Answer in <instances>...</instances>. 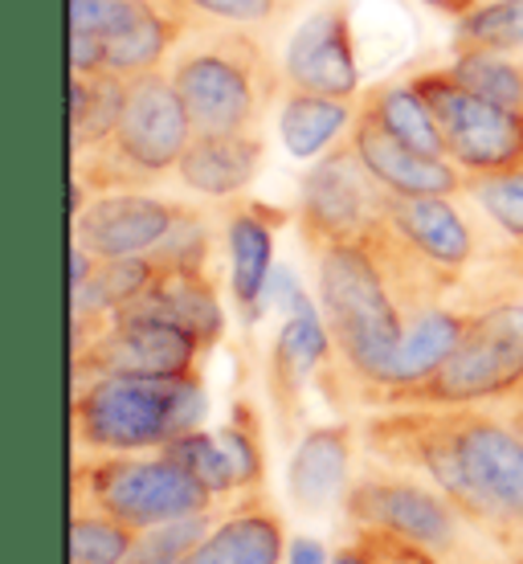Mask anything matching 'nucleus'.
I'll list each match as a JSON object with an SVG mask.
<instances>
[{
    "mask_svg": "<svg viewBox=\"0 0 523 564\" xmlns=\"http://www.w3.org/2000/svg\"><path fill=\"white\" fill-rule=\"evenodd\" d=\"M384 217L417 254H425L438 270L462 282V291L499 241V234L470 205L467 193L458 197H393L389 193Z\"/></svg>",
    "mask_w": 523,
    "mask_h": 564,
    "instance_id": "nucleus-12",
    "label": "nucleus"
},
{
    "mask_svg": "<svg viewBox=\"0 0 523 564\" xmlns=\"http://www.w3.org/2000/svg\"><path fill=\"white\" fill-rule=\"evenodd\" d=\"M340 511L348 532H384V536L410 540L446 564H479L491 556L482 549L479 532L454 511V503L434 482L396 466L372 463L368 470L352 475Z\"/></svg>",
    "mask_w": 523,
    "mask_h": 564,
    "instance_id": "nucleus-6",
    "label": "nucleus"
},
{
    "mask_svg": "<svg viewBox=\"0 0 523 564\" xmlns=\"http://www.w3.org/2000/svg\"><path fill=\"white\" fill-rule=\"evenodd\" d=\"M115 315H143V319L176 324L188 336H197L205 348L226 336V307H221L209 270H160L152 286Z\"/></svg>",
    "mask_w": 523,
    "mask_h": 564,
    "instance_id": "nucleus-22",
    "label": "nucleus"
},
{
    "mask_svg": "<svg viewBox=\"0 0 523 564\" xmlns=\"http://www.w3.org/2000/svg\"><path fill=\"white\" fill-rule=\"evenodd\" d=\"M226 446L233 475H238V495H254L266 487V451H262V417L250 401H238L229 422L217 430Z\"/></svg>",
    "mask_w": 523,
    "mask_h": 564,
    "instance_id": "nucleus-31",
    "label": "nucleus"
},
{
    "mask_svg": "<svg viewBox=\"0 0 523 564\" xmlns=\"http://www.w3.org/2000/svg\"><path fill=\"white\" fill-rule=\"evenodd\" d=\"M312 258L315 303L331 336V360L315 381L327 401L344 410H372V401L393 384L396 348L410 324V311L368 234L327 246Z\"/></svg>",
    "mask_w": 523,
    "mask_h": 564,
    "instance_id": "nucleus-2",
    "label": "nucleus"
},
{
    "mask_svg": "<svg viewBox=\"0 0 523 564\" xmlns=\"http://www.w3.org/2000/svg\"><path fill=\"white\" fill-rule=\"evenodd\" d=\"M140 536L107 511L70 503V564H128Z\"/></svg>",
    "mask_w": 523,
    "mask_h": 564,
    "instance_id": "nucleus-28",
    "label": "nucleus"
},
{
    "mask_svg": "<svg viewBox=\"0 0 523 564\" xmlns=\"http://www.w3.org/2000/svg\"><path fill=\"white\" fill-rule=\"evenodd\" d=\"M499 410H503V417L511 422V430L523 437V397H511V401H499Z\"/></svg>",
    "mask_w": 523,
    "mask_h": 564,
    "instance_id": "nucleus-39",
    "label": "nucleus"
},
{
    "mask_svg": "<svg viewBox=\"0 0 523 564\" xmlns=\"http://www.w3.org/2000/svg\"><path fill=\"white\" fill-rule=\"evenodd\" d=\"M523 389V295L491 299L475 311L458 348L425 381L377 405H499Z\"/></svg>",
    "mask_w": 523,
    "mask_h": 564,
    "instance_id": "nucleus-7",
    "label": "nucleus"
},
{
    "mask_svg": "<svg viewBox=\"0 0 523 564\" xmlns=\"http://www.w3.org/2000/svg\"><path fill=\"white\" fill-rule=\"evenodd\" d=\"M283 564H331V556H327V549L319 544V540L295 536L291 544H286V561Z\"/></svg>",
    "mask_w": 523,
    "mask_h": 564,
    "instance_id": "nucleus-37",
    "label": "nucleus"
},
{
    "mask_svg": "<svg viewBox=\"0 0 523 564\" xmlns=\"http://www.w3.org/2000/svg\"><path fill=\"white\" fill-rule=\"evenodd\" d=\"M193 29H258L270 33L295 13L298 0H164Z\"/></svg>",
    "mask_w": 523,
    "mask_h": 564,
    "instance_id": "nucleus-29",
    "label": "nucleus"
},
{
    "mask_svg": "<svg viewBox=\"0 0 523 564\" xmlns=\"http://www.w3.org/2000/svg\"><path fill=\"white\" fill-rule=\"evenodd\" d=\"M286 523L270 508L262 491L238 495V503L217 516L209 536L188 552L181 564H283L286 561Z\"/></svg>",
    "mask_w": 523,
    "mask_h": 564,
    "instance_id": "nucleus-20",
    "label": "nucleus"
},
{
    "mask_svg": "<svg viewBox=\"0 0 523 564\" xmlns=\"http://www.w3.org/2000/svg\"><path fill=\"white\" fill-rule=\"evenodd\" d=\"M410 78L438 119L450 164L467 181L523 169V111L470 95L467 86L454 83L446 66L410 70Z\"/></svg>",
    "mask_w": 523,
    "mask_h": 564,
    "instance_id": "nucleus-9",
    "label": "nucleus"
},
{
    "mask_svg": "<svg viewBox=\"0 0 523 564\" xmlns=\"http://www.w3.org/2000/svg\"><path fill=\"white\" fill-rule=\"evenodd\" d=\"M360 540H368L372 549L381 552L384 564H446L438 561L434 552L417 549V544H410V540H396V536H384V532H356Z\"/></svg>",
    "mask_w": 523,
    "mask_h": 564,
    "instance_id": "nucleus-35",
    "label": "nucleus"
},
{
    "mask_svg": "<svg viewBox=\"0 0 523 564\" xmlns=\"http://www.w3.org/2000/svg\"><path fill=\"white\" fill-rule=\"evenodd\" d=\"M372 463L434 482L503 552H523V437L499 405H393L356 425Z\"/></svg>",
    "mask_w": 523,
    "mask_h": 564,
    "instance_id": "nucleus-1",
    "label": "nucleus"
},
{
    "mask_svg": "<svg viewBox=\"0 0 523 564\" xmlns=\"http://www.w3.org/2000/svg\"><path fill=\"white\" fill-rule=\"evenodd\" d=\"M164 454H168L172 463H181L184 470H188L205 491L217 495V499L238 495V475H233V463H229V454L217 434L188 430V434L172 437L168 446H164Z\"/></svg>",
    "mask_w": 523,
    "mask_h": 564,
    "instance_id": "nucleus-32",
    "label": "nucleus"
},
{
    "mask_svg": "<svg viewBox=\"0 0 523 564\" xmlns=\"http://www.w3.org/2000/svg\"><path fill=\"white\" fill-rule=\"evenodd\" d=\"M454 50L523 54V0H479L454 21Z\"/></svg>",
    "mask_w": 523,
    "mask_h": 564,
    "instance_id": "nucleus-30",
    "label": "nucleus"
},
{
    "mask_svg": "<svg viewBox=\"0 0 523 564\" xmlns=\"http://www.w3.org/2000/svg\"><path fill=\"white\" fill-rule=\"evenodd\" d=\"M205 344L184 327L143 315H111L90 348L70 356L74 381L86 377H197Z\"/></svg>",
    "mask_w": 523,
    "mask_h": 564,
    "instance_id": "nucleus-13",
    "label": "nucleus"
},
{
    "mask_svg": "<svg viewBox=\"0 0 523 564\" xmlns=\"http://www.w3.org/2000/svg\"><path fill=\"white\" fill-rule=\"evenodd\" d=\"M508 564H523V552H511V561Z\"/></svg>",
    "mask_w": 523,
    "mask_h": 564,
    "instance_id": "nucleus-40",
    "label": "nucleus"
},
{
    "mask_svg": "<svg viewBox=\"0 0 523 564\" xmlns=\"http://www.w3.org/2000/svg\"><path fill=\"white\" fill-rule=\"evenodd\" d=\"M283 83L286 90L360 99V57L348 0H327L298 21L283 50Z\"/></svg>",
    "mask_w": 523,
    "mask_h": 564,
    "instance_id": "nucleus-14",
    "label": "nucleus"
},
{
    "mask_svg": "<svg viewBox=\"0 0 523 564\" xmlns=\"http://www.w3.org/2000/svg\"><path fill=\"white\" fill-rule=\"evenodd\" d=\"M213 523H217V511L160 523V528H152V532H143L135 552L128 556V564H181L188 552L197 549L200 540L209 536Z\"/></svg>",
    "mask_w": 523,
    "mask_h": 564,
    "instance_id": "nucleus-34",
    "label": "nucleus"
},
{
    "mask_svg": "<svg viewBox=\"0 0 523 564\" xmlns=\"http://www.w3.org/2000/svg\"><path fill=\"white\" fill-rule=\"evenodd\" d=\"M462 193H467L470 205L487 217V226L495 229L508 246H523V169L503 172V176L467 181Z\"/></svg>",
    "mask_w": 523,
    "mask_h": 564,
    "instance_id": "nucleus-33",
    "label": "nucleus"
},
{
    "mask_svg": "<svg viewBox=\"0 0 523 564\" xmlns=\"http://www.w3.org/2000/svg\"><path fill=\"white\" fill-rule=\"evenodd\" d=\"M70 29L95 33L107 45V70L140 78L168 66L193 25L164 0H70Z\"/></svg>",
    "mask_w": 523,
    "mask_h": 564,
    "instance_id": "nucleus-11",
    "label": "nucleus"
},
{
    "mask_svg": "<svg viewBox=\"0 0 523 564\" xmlns=\"http://www.w3.org/2000/svg\"><path fill=\"white\" fill-rule=\"evenodd\" d=\"M128 102V78L102 74H70V155H86L115 131Z\"/></svg>",
    "mask_w": 523,
    "mask_h": 564,
    "instance_id": "nucleus-26",
    "label": "nucleus"
},
{
    "mask_svg": "<svg viewBox=\"0 0 523 564\" xmlns=\"http://www.w3.org/2000/svg\"><path fill=\"white\" fill-rule=\"evenodd\" d=\"M360 446L356 425H312L298 437L291 466H286V491L298 511H315L340 503L348 482H352V458Z\"/></svg>",
    "mask_w": 523,
    "mask_h": 564,
    "instance_id": "nucleus-21",
    "label": "nucleus"
},
{
    "mask_svg": "<svg viewBox=\"0 0 523 564\" xmlns=\"http://www.w3.org/2000/svg\"><path fill=\"white\" fill-rule=\"evenodd\" d=\"M479 307H467V303H438V307L410 315L405 336H401V348H396L393 384L372 401V410H377L389 393H396V389H410V384L425 381V377L458 348V339H462V332L470 327V319H475Z\"/></svg>",
    "mask_w": 523,
    "mask_h": 564,
    "instance_id": "nucleus-23",
    "label": "nucleus"
},
{
    "mask_svg": "<svg viewBox=\"0 0 523 564\" xmlns=\"http://www.w3.org/2000/svg\"><path fill=\"white\" fill-rule=\"evenodd\" d=\"M205 384L197 377H86L74 381V454H152L200 430Z\"/></svg>",
    "mask_w": 523,
    "mask_h": 564,
    "instance_id": "nucleus-4",
    "label": "nucleus"
},
{
    "mask_svg": "<svg viewBox=\"0 0 523 564\" xmlns=\"http://www.w3.org/2000/svg\"><path fill=\"white\" fill-rule=\"evenodd\" d=\"M360 99H331V95H312V90H283L279 107V135L286 152L298 160H319L348 135Z\"/></svg>",
    "mask_w": 523,
    "mask_h": 564,
    "instance_id": "nucleus-24",
    "label": "nucleus"
},
{
    "mask_svg": "<svg viewBox=\"0 0 523 564\" xmlns=\"http://www.w3.org/2000/svg\"><path fill=\"white\" fill-rule=\"evenodd\" d=\"M193 119L168 70L140 74L128 83L119 123L99 148L74 155V188L86 200L99 193H140L176 176L184 148L193 140Z\"/></svg>",
    "mask_w": 523,
    "mask_h": 564,
    "instance_id": "nucleus-5",
    "label": "nucleus"
},
{
    "mask_svg": "<svg viewBox=\"0 0 523 564\" xmlns=\"http://www.w3.org/2000/svg\"><path fill=\"white\" fill-rule=\"evenodd\" d=\"M348 143L356 148L368 176L393 197H458L467 188V176L454 169L446 155H429L401 143L364 107H356Z\"/></svg>",
    "mask_w": 523,
    "mask_h": 564,
    "instance_id": "nucleus-16",
    "label": "nucleus"
},
{
    "mask_svg": "<svg viewBox=\"0 0 523 564\" xmlns=\"http://www.w3.org/2000/svg\"><path fill=\"white\" fill-rule=\"evenodd\" d=\"M184 200L156 197V193H99L74 213V241L86 246L99 262L115 258H143L160 250L172 226L184 217Z\"/></svg>",
    "mask_w": 523,
    "mask_h": 564,
    "instance_id": "nucleus-15",
    "label": "nucleus"
},
{
    "mask_svg": "<svg viewBox=\"0 0 523 564\" xmlns=\"http://www.w3.org/2000/svg\"><path fill=\"white\" fill-rule=\"evenodd\" d=\"M70 503L107 511V516L123 520L135 532H152L160 523L217 511L221 499L213 491H205L164 451H152V454H74Z\"/></svg>",
    "mask_w": 523,
    "mask_h": 564,
    "instance_id": "nucleus-8",
    "label": "nucleus"
},
{
    "mask_svg": "<svg viewBox=\"0 0 523 564\" xmlns=\"http://www.w3.org/2000/svg\"><path fill=\"white\" fill-rule=\"evenodd\" d=\"M262 160H266L262 131H193L176 164V181L197 197L226 205L254 184Z\"/></svg>",
    "mask_w": 523,
    "mask_h": 564,
    "instance_id": "nucleus-19",
    "label": "nucleus"
},
{
    "mask_svg": "<svg viewBox=\"0 0 523 564\" xmlns=\"http://www.w3.org/2000/svg\"><path fill=\"white\" fill-rule=\"evenodd\" d=\"M422 4H425V9H434V13L454 17V21H458V17H467L479 0H422Z\"/></svg>",
    "mask_w": 523,
    "mask_h": 564,
    "instance_id": "nucleus-38",
    "label": "nucleus"
},
{
    "mask_svg": "<svg viewBox=\"0 0 523 564\" xmlns=\"http://www.w3.org/2000/svg\"><path fill=\"white\" fill-rule=\"evenodd\" d=\"M164 70L197 131H262L286 90L283 57L258 29H193Z\"/></svg>",
    "mask_w": 523,
    "mask_h": 564,
    "instance_id": "nucleus-3",
    "label": "nucleus"
},
{
    "mask_svg": "<svg viewBox=\"0 0 523 564\" xmlns=\"http://www.w3.org/2000/svg\"><path fill=\"white\" fill-rule=\"evenodd\" d=\"M327 360H331V336L319 315V303L303 299L283 319L266 356V393L286 437L295 434V422L303 413V389L324 372Z\"/></svg>",
    "mask_w": 523,
    "mask_h": 564,
    "instance_id": "nucleus-17",
    "label": "nucleus"
},
{
    "mask_svg": "<svg viewBox=\"0 0 523 564\" xmlns=\"http://www.w3.org/2000/svg\"><path fill=\"white\" fill-rule=\"evenodd\" d=\"M331 564H384L381 552L372 549L368 540H360L356 532H348V544H340V549L331 552Z\"/></svg>",
    "mask_w": 523,
    "mask_h": 564,
    "instance_id": "nucleus-36",
    "label": "nucleus"
},
{
    "mask_svg": "<svg viewBox=\"0 0 523 564\" xmlns=\"http://www.w3.org/2000/svg\"><path fill=\"white\" fill-rule=\"evenodd\" d=\"M479 564H495V561H491V556H487V561H479Z\"/></svg>",
    "mask_w": 523,
    "mask_h": 564,
    "instance_id": "nucleus-41",
    "label": "nucleus"
},
{
    "mask_svg": "<svg viewBox=\"0 0 523 564\" xmlns=\"http://www.w3.org/2000/svg\"><path fill=\"white\" fill-rule=\"evenodd\" d=\"M446 70L458 86H467L470 95L511 107V111H523V54L454 50V62Z\"/></svg>",
    "mask_w": 523,
    "mask_h": 564,
    "instance_id": "nucleus-27",
    "label": "nucleus"
},
{
    "mask_svg": "<svg viewBox=\"0 0 523 564\" xmlns=\"http://www.w3.org/2000/svg\"><path fill=\"white\" fill-rule=\"evenodd\" d=\"M381 184L368 176L356 148L344 135L331 152L315 160V169L303 176L295 200V229L303 246L319 254L327 246L364 238L368 229L384 217Z\"/></svg>",
    "mask_w": 523,
    "mask_h": 564,
    "instance_id": "nucleus-10",
    "label": "nucleus"
},
{
    "mask_svg": "<svg viewBox=\"0 0 523 564\" xmlns=\"http://www.w3.org/2000/svg\"><path fill=\"white\" fill-rule=\"evenodd\" d=\"M295 213L270 209V205H233L226 209V254H229V299L241 324L254 327L266 311V286L274 274V234Z\"/></svg>",
    "mask_w": 523,
    "mask_h": 564,
    "instance_id": "nucleus-18",
    "label": "nucleus"
},
{
    "mask_svg": "<svg viewBox=\"0 0 523 564\" xmlns=\"http://www.w3.org/2000/svg\"><path fill=\"white\" fill-rule=\"evenodd\" d=\"M360 107H364L381 128H389L401 143H410L417 152L446 155V140L429 102L422 99V90L413 86V78H384V83L360 90ZM450 160V155H446Z\"/></svg>",
    "mask_w": 523,
    "mask_h": 564,
    "instance_id": "nucleus-25",
    "label": "nucleus"
},
{
    "mask_svg": "<svg viewBox=\"0 0 523 564\" xmlns=\"http://www.w3.org/2000/svg\"><path fill=\"white\" fill-rule=\"evenodd\" d=\"M515 397H523V389H520V393H515ZM508 401H511V397H508Z\"/></svg>",
    "mask_w": 523,
    "mask_h": 564,
    "instance_id": "nucleus-42",
    "label": "nucleus"
}]
</instances>
